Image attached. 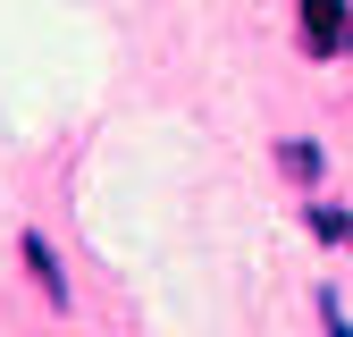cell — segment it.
Returning <instances> with one entry per match:
<instances>
[{"mask_svg":"<svg viewBox=\"0 0 353 337\" xmlns=\"http://www.w3.org/2000/svg\"><path fill=\"white\" fill-rule=\"evenodd\" d=\"M303 51L312 59H345L353 51V9L345 0H303Z\"/></svg>","mask_w":353,"mask_h":337,"instance_id":"obj_1","label":"cell"},{"mask_svg":"<svg viewBox=\"0 0 353 337\" xmlns=\"http://www.w3.org/2000/svg\"><path fill=\"white\" fill-rule=\"evenodd\" d=\"M17 253H26V270H34V287H42V304H51V312H68V270H59L51 236H17Z\"/></svg>","mask_w":353,"mask_h":337,"instance_id":"obj_2","label":"cell"},{"mask_svg":"<svg viewBox=\"0 0 353 337\" xmlns=\"http://www.w3.org/2000/svg\"><path fill=\"white\" fill-rule=\"evenodd\" d=\"M278 168H286L294 186H320V177H328V152H320L312 135H286V144H278Z\"/></svg>","mask_w":353,"mask_h":337,"instance_id":"obj_3","label":"cell"},{"mask_svg":"<svg viewBox=\"0 0 353 337\" xmlns=\"http://www.w3.org/2000/svg\"><path fill=\"white\" fill-rule=\"evenodd\" d=\"M303 236H320V244H353V220H345V211H303Z\"/></svg>","mask_w":353,"mask_h":337,"instance_id":"obj_4","label":"cell"}]
</instances>
